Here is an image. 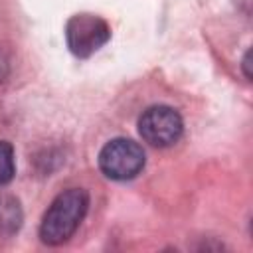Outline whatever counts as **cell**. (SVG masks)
Returning <instances> with one entry per match:
<instances>
[{
	"instance_id": "cell-5",
	"label": "cell",
	"mask_w": 253,
	"mask_h": 253,
	"mask_svg": "<svg viewBox=\"0 0 253 253\" xmlns=\"http://www.w3.org/2000/svg\"><path fill=\"white\" fill-rule=\"evenodd\" d=\"M22 225V208L16 198L0 194V235H12Z\"/></svg>"
},
{
	"instance_id": "cell-4",
	"label": "cell",
	"mask_w": 253,
	"mask_h": 253,
	"mask_svg": "<svg viewBox=\"0 0 253 253\" xmlns=\"http://www.w3.org/2000/svg\"><path fill=\"white\" fill-rule=\"evenodd\" d=\"M182 130H184L182 117L178 115L176 109L166 105L148 107L138 119V132L152 146L164 148L174 144L182 136Z\"/></svg>"
},
{
	"instance_id": "cell-7",
	"label": "cell",
	"mask_w": 253,
	"mask_h": 253,
	"mask_svg": "<svg viewBox=\"0 0 253 253\" xmlns=\"http://www.w3.org/2000/svg\"><path fill=\"white\" fill-rule=\"evenodd\" d=\"M8 69H10V61H8V55H6V51L0 47V83L6 79V75H8Z\"/></svg>"
},
{
	"instance_id": "cell-6",
	"label": "cell",
	"mask_w": 253,
	"mask_h": 253,
	"mask_svg": "<svg viewBox=\"0 0 253 253\" xmlns=\"http://www.w3.org/2000/svg\"><path fill=\"white\" fill-rule=\"evenodd\" d=\"M14 150L8 142L0 140V186L8 184L14 176Z\"/></svg>"
},
{
	"instance_id": "cell-8",
	"label": "cell",
	"mask_w": 253,
	"mask_h": 253,
	"mask_svg": "<svg viewBox=\"0 0 253 253\" xmlns=\"http://www.w3.org/2000/svg\"><path fill=\"white\" fill-rule=\"evenodd\" d=\"M243 69H245V77L249 79L251 77V73H249V53H245V57H243Z\"/></svg>"
},
{
	"instance_id": "cell-3",
	"label": "cell",
	"mask_w": 253,
	"mask_h": 253,
	"mask_svg": "<svg viewBox=\"0 0 253 253\" xmlns=\"http://www.w3.org/2000/svg\"><path fill=\"white\" fill-rule=\"evenodd\" d=\"M111 38L107 22L95 14H75L67 20L65 40L67 47L77 57H89L101 49Z\"/></svg>"
},
{
	"instance_id": "cell-1",
	"label": "cell",
	"mask_w": 253,
	"mask_h": 253,
	"mask_svg": "<svg viewBox=\"0 0 253 253\" xmlns=\"http://www.w3.org/2000/svg\"><path fill=\"white\" fill-rule=\"evenodd\" d=\"M89 208V194L81 188H69L61 192L47 211L43 213L40 225V237L47 245L65 243L83 221Z\"/></svg>"
},
{
	"instance_id": "cell-2",
	"label": "cell",
	"mask_w": 253,
	"mask_h": 253,
	"mask_svg": "<svg viewBox=\"0 0 253 253\" xmlns=\"http://www.w3.org/2000/svg\"><path fill=\"white\" fill-rule=\"evenodd\" d=\"M99 168L111 180H130L144 168V152L134 140L113 138L99 152Z\"/></svg>"
}]
</instances>
